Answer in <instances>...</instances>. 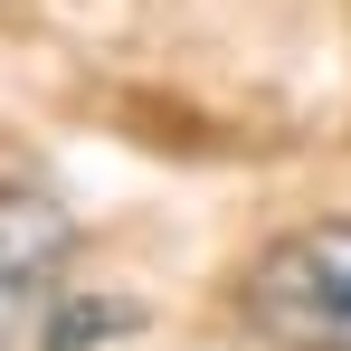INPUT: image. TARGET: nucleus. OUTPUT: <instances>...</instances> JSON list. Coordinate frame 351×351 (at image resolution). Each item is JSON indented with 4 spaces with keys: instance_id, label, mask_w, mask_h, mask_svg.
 <instances>
[{
    "instance_id": "nucleus-2",
    "label": "nucleus",
    "mask_w": 351,
    "mask_h": 351,
    "mask_svg": "<svg viewBox=\"0 0 351 351\" xmlns=\"http://www.w3.org/2000/svg\"><path fill=\"white\" fill-rule=\"evenodd\" d=\"M76 256V219L48 190H0V351L38 323V304H58V276Z\"/></svg>"
},
{
    "instance_id": "nucleus-1",
    "label": "nucleus",
    "mask_w": 351,
    "mask_h": 351,
    "mask_svg": "<svg viewBox=\"0 0 351 351\" xmlns=\"http://www.w3.org/2000/svg\"><path fill=\"white\" fill-rule=\"evenodd\" d=\"M237 313L276 351H351V219L285 228L237 276Z\"/></svg>"
}]
</instances>
